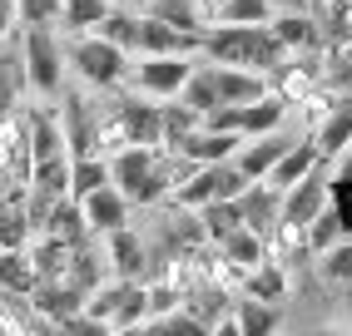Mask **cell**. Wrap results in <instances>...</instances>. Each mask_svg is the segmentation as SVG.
<instances>
[{
	"instance_id": "cell-1",
	"label": "cell",
	"mask_w": 352,
	"mask_h": 336,
	"mask_svg": "<svg viewBox=\"0 0 352 336\" xmlns=\"http://www.w3.org/2000/svg\"><path fill=\"white\" fill-rule=\"evenodd\" d=\"M204 50L214 55V64H243V69H283L288 45L263 25H219L204 30Z\"/></svg>"
},
{
	"instance_id": "cell-2",
	"label": "cell",
	"mask_w": 352,
	"mask_h": 336,
	"mask_svg": "<svg viewBox=\"0 0 352 336\" xmlns=\"http://www.w3.org/2000/svg\"><path fill=\"white\" fill-rule=\"evenodd\" d=\"M109 183L120 188L129 203H159L164 188H169L174 178H169V168H159V158H154L149 143H129V149L114 154V163H109Z\"/></svg>"
},
{
	"instance_id": "cell-3",
	"label": "cell",
	"mask_w": 352,
	"mask_h": 336,
	"mask_svg": "<svg viewBox=\"0 0 352 336\" xmlns=\"http://www.w3.org/2000/svg\"><path fill=\"white\" fill-rule=\"evenodd\" d=\"M248 183H253V178H248L233 158H214V163H199L194 178L174 183V203H179V208H199V203H208V198H239Z\"/></svg>"
},
{
	"instance_id": "cell-4",
	"label": "cell",
	"mask_w": 352,
	"mask_h": 336,
	"mask_svg": "<svg viewBox=\"0 0 352 336\" xmlns=\"http://www.w3.org/2000/svg\"><path fill=\"white\" fill-rule=\"evenodd\" d=\"M20 55H25V80H30L35 94H60L65 55H60L50 25H25V35H20Z\"/></svg>"
},
{
	"instance_id": "cell-5",
	"label": "cell",
	"mask_w": 352,
	"mask_h": 336,
	"mask_svg": "<svg viewBox=\"0 0 352 336\" xmlns=\"http://www.w3.org/2000/svg\"><path fill=\"white\" fill-rule=\"evenodd\" d=\"M69 60H75V69L89 80V84H120L124 80V50L120 45H109L104 35H89V40H80L75 50H69Z\"/></svg>"
},
{
	"instance_id": "cell-6",
	"label": "cell",
	"mask_w": 352,
	"mask_h": 336,
	"mask_svg": "<svg viewBox=\"0 0 352 336\" xmlns=\"http://www.w3.org/2000/svg\"><path fill=\"white\" fill-rule=\"evenodd\" d=\"M322 208H327V178H322V163H318L313 173H302L293 188H283V203H278V223L308 228Z\"/></svg>"
},
{
	"instance_id": "cell-7",
	"label": "cell",
	"mask_w": 352,
	"mask_h": 336,
	"mask_svg": "<svg viewBox=\"0 0 352 336\" xmlns=\"http://www.w3.org/2000/svg\"><path fill=\"white\" fill-rule=\"evenodd\" d=\"M139 50L149 55H189L204 50V30H179V25H164V20H139Z\"/></svg>"
},
{
	"instance_id": "cell-8",
	"label": "cell",
	"mask_w": 352,
	"mask_h": 336,
	"mask_svg": "<svg viewBox=\"0 0 352 336\" xmlns=\"http://www.w3.org/2000/svg\"><path fill=\"white\" fill-rule=\"evenodd\" d=\"M80 208H85V223L95 228V232H114V228H124V223H129V198H124L114 183L95 188V193H85Z\"/></svg>"
},
{
	"instance_id": "cell-9",
	"label": "cell",
	"mask_w": 352,
	"mask_h": 336,
	"mask_svg": "<svg viewBox=\"0 0 352 336\" xmlns=\"http://www.w3.org/2000/svg\"><path fill=\"white\" fill-rule=\"evenodd\" d=\"M134 80H139V89H149V94H179L184 80H189V60H184V55H149V64L134 69Z\"/></svg>"
},
{
	"instance_id": "cell-10",
	"label": "cell",
	"mask_w": 352,
	"mask_h": 336,
	"mask_svg": "<svg viewBox=\"0 0 352 336\" xmlns=\"http://www.w3.org/2000/svg\"><path fill=\"white\" fill-rule=\"evenodd\" d=\"M214 89H219V104H248L258 94H268L263 75L243 64H214Z\"/></svg>"
},
{
	"instance_id": "cell-11",
	"label": "cell",
	"mask_w": 352,
	"mask_h": 336,
	"mask_svg": "<svg viewBox=\"0 0 352 336\" xmlns=\"http://www.w3.org/2000/svg\"><path fill=\"white\" fill-rule=\"evenodd\" d=\"M239 139L243 134H223V129H194V134H184L179 139V154L189 158V163H214V158H233V149H239Z\"/></svg>"
},
{
	"instance_id": "cell-12",
	"label": "cell",
	"mask_w": 352,
	"mask_h": 336,
	"mask_svg": "<svg viewBox=\"0 0 352 336\" xmlns=\"http://www.w3.org/2000/svg\"><path fill=\"white\" fill-rule=\"evenodd\" d=\"M233 203H239V213H243V228L268 232V228L278 223V203H283V193H278L273 183H268V188H258V178H253V183H248Z\"/></svg>"
},
{
	"instance_id": "cell-13",
	"label": "cell",
	"mask_w": 352,
	"mask_h": 336,
	"mask_svg": "<svg viewBox=\"0 0 352 336\" xmlns=\"http://www.w3.org/2000/svg\"><path fill=\"white\" fill-rule=\"evenodd\" d=\"M120 124L129 134V143H164V104H139V99H124L120 104Z\"/></svg>"
},
{
	"instance_id": "cell-14",
	"label": "cell",
	"mask_w": 352,
	"mask_h": 336,
	"mask_svg": "<svg viewBox=\"0 0 352 336\" xmlns=\"http://www.w3.org/2000/svg\"><path fill=\"white\" fill-rule=\"evenodd\" d=\"M322 163V154H318V143L313 139H293V149L278 158L273 168H268V183L278 188V193H283V188H293L302 173H313V168Z\"/></svg>"
},
{
	"instance_id": "cell-15",
	"label": "cell",
	"mask_w": 352,
	"mask_h": 336,
	"mask_svg": "<svg viewBox=\"0 0 352 336\" xmlns=\"http://www.w3.org/2000/svg\"><path fill=\"white\" fill-rule=\"evenodd\" d=\"M288 149H293V139H288V134H273V129H268V134H258V143H243V154L233 158V163H239L248 178H268V168H273L278 158H283Z\"/></svg>"
},
{
	"instance_id": "cell-16",
	"label": "cell",
	"mask_w": 352,
	"mask_h": 336,
	"mask_svg": "<svg viewBox=\"0 0 352 336\" xmlns=\"http://www.w3.org/2000/svg\"><path fill=\"white\" fill-rule=\"evenodd\" d=\"M65 149H69V158H89V154H100V129L89 124L85 99H69V104H65Z\"/></svg>"
},
{
	"instance_id": "cell-17",
	"label": "cell",
	"mask_w": 352,
	"mask_h": 336,
	"mask_svg": "<svg viewBox=\"0 0 352 336\" xmlns=\"http://www.w3.org/2000/svg\"><path fill=\"white\" fill-rule=\"evenodd\" d=\"M109 262H114V272H120L124 282H139L149 272V252H144V243H139L129 228H114L109 232Z\"/></svg>"
},
{
	"instance_id": "cell-18",
	"label": "cell",
	"mask_w": 352,
	"mask_h": 336,
	"mask_svg": "<svg viewBox=\"0 0 352 336\" xmlns=\"http://www.w3.org/2000/svg\"><path fill=\"white\" fill-rule=\"evenodd\" d=\"M35 287H40V272H35V262L25 257V248H0V292L30 297Z\"/></svg>"
},
{
	"instance_id": "cell-19",
	"label": "cell",
	"mask_w": 352,
	"mask_h": 336,
	"mask_svg": "<svg viewBox=\"0 0 352 336\" xmlns=\"http://www.w3.org/2000/svg\"><path fill=\"white\" fill-rule=\"evenodd\" d=\"M318 154L322 158H338L342 149H352V99H342V104H333V114L322 119V129H318Z\"/></svg>"
},
{
	"instance_id": "cell-20",
	"label": "cell",
	"mask_w": 352,
	"mask_h": 336,
	"mask_svg": "<svg viewBox=\"0 0 352 336\" xmlns=\"http://www.w3.org/2000/svg\"><path fill=\"white\" fill-rule=\"evenodd\" d=\"M25 139H30V163L55 158V154H69L65 149V134H60V124H55L50 114H30L25 119Z\"/></svg>"
},
{
	"instance_id": "cell-21",
	"label": "cell",
	"mask_w": 352,
	"mask_h": 336,
	"mask_svg": "<svg viewBox=\"0 0 352 336\" xmlns=\"http://www.w3.org/2000/svg\"><path fill=\"white\" fill-rule=\"evenodd\" d=\"M283 99H278V94H258V99H248L243 104V124H239V134H268V129H278L283 124Z\"/></svg>"
},
{
	"instance_id": "cell-22",
	"label": "cell",
	"mask_w": 352,
	"mask_h": 336,
	"mask_svg": "<svg viewBox=\"0 0 352 336\" xmlns=\"http://www.w3.org/2000/svg\"><path fill=\"white\" fill-rule=\"evenodd\" d=\"M20 89H30V80H25V55H20V40H15V45H6V55H0V114L15 104Z\"/></svg>"
},
{
	"instance_id": "cell-23",
	"label": "cell",
	"mask_w": 352,
	"mask_h": 336,
	"mask_svg": "<svg viewBox=\"0 0 352 336\" xmlns=\"http://www.w3.org/2000/svg\"><path fill=\"white\" fill-rule=\"evenodd\" d=\"M199 223H204V237H228L233 228L243 223V213H239V203L233 198H208V203H199Z\"/></svg>"
},
{
	"instance_id": "cell-24",
	"label": "cell",
	"mask_w": 352,
	"mask_h": 336,
	"mask_svg": "<svg viewBox=\"0 0 352 336\" xmlns=\"http://www.w3.org/2000/svg\"><path fill=\"white\" fill-rule=\"evenodd\" d=\"M208 15H214L219 25H263L268 0H208Z\"/></svg>"
},
{
	"instance_id": "cell-25",
	"label": "cell",
	"mask_w": 352,
	"mask_h": 336,
	"mask_svg": "<svg viewBox=\"0 0 352 336\" xmlns=\"http://www.w3.org/2000/svg\"><path fill=\"white\" fill-rule=\"evenodd\" d=\"M219 248H223L228 262H239V267H258V262H263V232H253V228L239 223L228 237H219Z\"/></svg>"
},
{
	"instance_id": "cell-26",
	"label": "cell",
	"mask_w": 352,
	"mask_h": 336,
	"mask_svg": "<svg viewBox=\"0 0 352 336\" xmlns=\"http://www.w3.org/2000/svg\"><path fill=\"white\" fill-rule=\"evenodd\" d=\"M109 183V163L100 154H89V158H69V198H85V193H95V188Z\"/></svg>"
},
{
	"instance_id": "cell-27",
	"label": "cell",
	"mask_w": 352,
	"mask_h": 336,
	"mask_svg": "<svg viewBox=\"0 0 352 336\" xmlns=\"http://www.w3.org/2000/svg\"><path fill=\"white\" fill-rule=\"evenodd\" d=\"M184 104H189V109H199V119L208 114V109H214L219 104V89H214V64H208V69H189V80H184Z\"/></svg>"
},
{
	"instance_id": "cell-28",
	"label": "cell",
	"mask_w": 352,
	"mask_h": 336,
	"mask_svg": "<svg viewBox=\"0 0 352 336\" xmlns=\"http://www.w3.org/2000/svg\"><path fill=\"white\" fill-rule=\"evenodd\" d=\"M95 35H104L109 45H120V50H139V20L134 15H120V10H104Z\"/></svg>"
},
{
	"instance_id": "cell-29",
	"label": "cell",
	"mask_w": 352,
	"mask_h": 336,
	"mask_svg": "<svg viewBox=\"0 0 352 336\" xmlns=\"http://www.w3.org/2000/svg\"><path fill=\"white\" fill-rule=\"evenodd\" d=\"M149 15L164 20V25H179V30H204L194 0H149Z\"/></svg>"
},
{
	"instance_id": "cell-30",
	"label": "cell",
	"mask_w": 352,
	"mask_h": 336,
	"mask_svg": "<svg viewBox=\"0 0 352 336\" xmlns=\"http://www.w3.org/2000/svg\"><path fill=\"white\" fill-rule=\"evenodd\" d=\"M342 232H347L342 213H338V208H322L318 218L308 223V248H313V252H327V248H333V243H338Z\"/></svg>"
},
{
	"instance_id": "cell-31",
	"label": "cell",
	"mask_w": 352,
	"mask_h": 336,
	"mask_svg": "<svg viewBox=\"0 0 352 336\" xmlns=\"http://www.w3.org/2000/svg\"><path fill=\"white\" fill-rule=\"evenodd\" d=\"M194 129H199V109H189V104H164V143H169V149H179V139L194 134Z\"/></svg>"
},
{
	"instance_id": "cell-32",
	"label": "cell",
	"mask_w": 352,
	"mask_h": 336,
	"mask_svg": "<svg viewBox=\"0 0 352 336\" xmlns=\"http://www.w3.org/2000/svg\"><path fill=\"white\" fill-rule=\"evenodd\" d=\"M104 10H109L104 0H65V5H60V20H65L69 30H95Z\"/></svg>"
},
{
	"instance_id": "cell-33",
	"label": "cell",
	"mask_w": 352,
	"mask_h": 336,
	"mask_svg": "<svg viewBox=\"0 0 352 336\" xmlns=\"http://www.w3.org/2000/svg\"><path fill=\"white\" fill-rule=\"evenodd\" d=\"M278 317L263 307V302H239V322H228V331H243V336H258V331H273Z\"/></svg>"
},
{
	"instance_id": "cell-34",
	"label": "cell",
	"mask_w": 352,
	"mask_h": 336,
	"mask_svg": "<svg viewBox=\"0 0 352 336\" xmlns=\"http://www.w3.org/2000/svg\"><path fill=\"white\" fill-rule=\"evenodd\" d=\"M25 237H30L25 208H0V248H25Z\"/></svg>"
},
{
	"instance_id": "cell-35",
	"label": "cell",
	"mask_w": 352,
	"mask_h": 336,
	"mask_svg": "<svg viewBox=\"0 0 352 336\" xmlns=\"http://www.w3.org/2000/svg\"><path fill=\"white\" fill-rule=\"evenodd\" d=\"M273 35L283 40V45H298V50L318 40V30H313V20H308V15H283V20H273Z\"/></svg>"
},
{
	"instance_id": "cell-36",
	"label": "cell",
	"mask_w": 352,
	"mask_h": 336,
	"mask_svg": "<svg viewBox=\"0 0 352 336\" xmlns=\"http://www.w3.org/2000/svg\"><path fill=\"white\" fill-rule=\"evenodd\" d=\"M322 277L327 282H352V243H333V248H327L322 252Z\"/></svg>"
},
{
	"instance_id": "cell-37",
	"label": "cell",
	"mask_w": 352,
	"mask_h": 336,
	"mask_svg": "<svg viewBox=\"0 0 352 336\" xmlns=\"http://www.w3.org/2000/svg\"><path fill=\"white\" fill-rule=\"evenodd\" d=\"M60 5L65 0H15V15L20 25H50V20H60Z\"/></svg>"
},
{
	"instance_id": "cell-38",
	"label": "cell",
	"mask_w": 352,
	"mask_h": 336,
	"mask_svg": "<svg viewBox=\"0 0 352 336\" xmlns=\"http://www.w3.org/2000/svg\"><path fill=\"white\" fill-rule=\"evenodd\" d=\"M204 129H223V134H239V124H243V104H214L204 119H199Z\"/></svg>"
},
{
	"instance_id": "cell-39",
	"label": "cell",
	"mask_w": 352,
	"mask_h": 336,
	"mask_svg": "<svg viewBox=\"0 0 352 336\" xmlns=\"http://www.w3.org/2000/svg\"><path fill=\"white\" fill-rule=\"evenodd\" d=\"M253 297H258V302L283 297V272H278V267H258V272H253Z\"/></svg>"
},
{
	"instance_id": "cell-40",
	"label": "cell",
	"mask_w": 352,
	"mask_h": 336,
	"mask_svg": "<svg viewBox=\"0 0 352 336\" xmlns=\"http://www.w3.org/2000/svg\"><path fill=\"white\" fill-rule=\"evenodd\" d=\"M154 331H179V336H204L208 326L194 322V317H174V322H154Z\"/></svg>"
},
{
	"instance_id": "cell-41",
	"label": "cell",
	"mask_w": 352,
	"mask_h": 336,
	"mask_svg": "<svg viewBox=\"0 0 352 336\" xmlns=\"http://www.w3.org/2000/svg\"><path fill=\"white\" fill-rule=\"evenodd\" d=\"M10 20H20V15H15V0H0V40H6Z\"/></svg>"
},
{
	"instance_id": "cell-42",
	"label": "cell",
	"mask_w": 352,
	"mask_h": 336,
	"mask_svg": "<svg viewBox=\"0 0 352 336\" xmlns=\"http://www.w3.org/2000/svg\"><path fill=\"white\" fill-rule=\"evenodd\" d=\"M347 317H352V282H347Z\"/></svg>"
}]
</instances>
